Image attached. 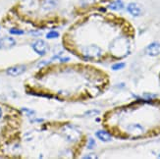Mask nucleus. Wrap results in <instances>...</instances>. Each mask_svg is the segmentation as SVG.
Returning <instances> with one entry per match:
<instances>
[{"instance_id":"obj_12","label":"nucleus","mask_w":160,"mask_h":159,"mask_svg":"<svg viewBox=\"0 0 160 159\" xmlns=\"http://www.w3.org/2000/svg\"><path fill=\"white\" fill-rule=\"evenodd\" d=\"M10 33H12V34H23L24 32L23 31H20V30L13 29V30H10Z\"/></svg>"},{"instance_id":"obj_11","label":"nucleus","mask_w":160,"mask_h":159,"mask_svg":"<svg viewBox=\"0 0 160 159\" xmlns=\"http://www.w3.org/2000/svg\"><path fill=\"white\" fill-rule=\"evenodd\" d=\"M97 114H99V111H97V110H92V111H88L86 113V115H88V116H94Z\"/></svg>"},{"instance_id":"obj_9","label":"nucleus","mask_w":160,"mask_h":159,"mask_svg":"<svg viewBox=\"0 0 160 159\" xmlns=\"http://www.w3.org/2000/svg\"><path fill=\"white\" fill-rule=\"evenodd\" d=\"M59 37V33L57 32H54V31H52V32H48L47 34H46V37L47 38H57Z\"/></svg>"},{"instance_id":"obj_6","label":"nucleus","mask_w":160,"mask_h":159,"mask_svg":"<svg viewBox=\"0 0 160 159\" xmlns=\"http://www.w3.org/2000/svg\"><path fill=\"white\" fill-rule=\"evenodd\" d=\"M96 137L102 142H109L111 141V137L107 132H104V131H98L96 133Z\"/></svg>"},{"instance_id":"obj_8","label":"nucleus","mask_w":160,"mask_h":159,"mask_svg":"<svg viewBox=\"0 0 160 159\" xmlns=\"http://www.w3.org/2000/svg\"><path fill=\"white\" fill-rule=\"evenodd\" d=\"M128 11L133 16H138L141 14V10L138 9V7L136 4H130L129 7H128Z\"/></svg>"},{"instance_id":"obj_13","label":"nucleus","mask_w":160,"mask_h":159,"mask_svg":"<svg viewBox=\"0 0 160 159\" xmlns=\"http://www.w3.org/2000/svg\"><path fill=\"white\" fill-rule=\"evenodd\" d=\"M95 146V142H94V140H92V139H90L89 140V143H88V148H92L93 147Z\"/></svg>"},{"instance_id":"obj_7","label":"nucleus","mask_w":160,"mask_h":159,"mask_svg":"<svg viewBox=\"0 0 160 159\" xmlns=\"http://www.w3.org/2000/svg\"><path fill=\"white\" fill-rule=\"evenodd\" d=\"M108 8L110 10H113V11H118V10H121L123 8V5H122V2L120 1V0H116V1L110 2V4L108 5Z\"/></svg>"},{"instance_id":"obj_3","label":"nucleus","mask_w":160,"mask_h":159,"mask_svg":"<svg viewBox=\"0 0 160 159\" xmlns=\"http://www.w3.org/2000/svg\"><path fill=\"white\" fill-rule=\"evenodd\" d=\"M145 52L148 55L152 57H155L160 55V43L159 42H152L150 43L147 48H145Z\"/></svg>"},{"instance_id":"obj_14","label":"nucleus","mask_w":160,"mask_h":159,"mask_svg":"<svg viewBox=\"0 0 160 159\" xmlns=\"http://www.w3.org/2000/svg\"><path fill=\"white\" fill-rule=\"evenodd\" d=\"M1 115H2V110H1V108H0V117H1Z\"/></svg>"},{"instance_id":"obj_5","label":"nucleus","mask_w":160,"mask_h":159,"mask_svg":"<svg viewBox=\"0 0 160 159\" xmlns=\"http://www.w3.org/2000/svg\"><path fill=\"white\" fill-rule=\"evenodd\" d=\"M26 71V66L20 65V66H14L9 69H7V74L12 77H17V76L22 75Z\"/></svg>"},{"instance_id":"obj_4","label":"nucleus","mask_w":160,"mask_h":159,"mask_svg":"<svg viewBox=\"0 0 160 159\" xmlns=\"http://www.w3.org/2000/svg\"><path fill=\"white\" fill-rule=\"evenodd\" d=\"M16 40L11 37H5L0 38V49H10L15 46Z\"/></svg>"},{"instance_id":"obj_1","label":"nucleus","mask_w":160,"mask_h":159,"mask_svg":"<svg viewBox=\"0 0 160 159\" xmlns=\"http://www.w3.org/2000/svg\"><path fill=\"white\" fill-rule=\"evenodd\" d=\"M111 0H25L21 3L22 10L32 13L39 11L57 21H64Z\"/></svg>"},{"instance_id":"obj_2","label":"nucleus","mask_w":160,"mask_h":159,"mask_svg":"<svg viewBox=\"0 0 160 159\" xmlns=\"http://www.w3.org/2000/svg\"><path fill=\"white\" fill-rule=\"evenodd\" d=\"M32 48H33V50L39 55H45L48 52V50H49L48 44L44 40H41V39L36 41V42L32 44Z\"/></svg>"},{"instance_id":"obj_10","label":"nucleus","mask_w":160,"mask_h":159,"mask_svg":"<svg viewBox=\"0 0 160 159\" xmlns=\"http://www.w3.org/2000/svg\"><path fill=\"white\" fill-rule=\"evenodd\" d=\"M124 67H125L124 63H117V64L112 66V69H113V70H120V69H122Z\"/></svg>"}]
</instances>
